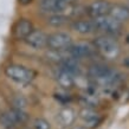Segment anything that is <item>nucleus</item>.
<instances>
[{
    "instance_id": "obj_1",
    "label": "nucleus",
    "mask_w": 129,
    "mask_h": 129,
    "mask_svg": "<svg viewBox=\"0 0 129 129\" xmlns=\"http://www.w3.org/2000/svg\"><path fill=\"white\" fill-rule=\"evenodd\" d=\"M89 76L97 84L101 85H111L120 79V74L103 64H94L89 69Z\"/></svg>"
},
{
    "instance_id": "obj_2",
    "label": "nucleus",
    "mask_w": 129,
    "mask_h": 129,
    "mask_svg": "<svg viewBox=\"0 0 129 129\" xmlns=\"http://www.w3.org/2000/svg\"><path fill=\"white\" fill-rule=\"evenodd\" d=\"M95 49L101 53L103 57L108 59H115L120 55V45L113 37L108 36H100L94 42Z\"/></svg>"
},
{
    "instance_id": "obj_3",
    "label": "nucleus",
    "mask_w": 129,
    "mask_h": 129,
    "mask_svg": "<svg viewBox=\"0 0 129 129\" xmlns=\"http://www.w3.org/2000/svg\"><path fill=\"white\" fill-rule=\"evenodd\" d=\"M5 75L10 79L14 81L16 83H20V84H27L32 82L36 77V72L33 70L27 69L23 65H18V64L8 65L5 69Z\"/></svg>"
},
{
    "instance_id": "obj_4",
    "label": "nucleus",
    "mask_w": 129,
    "mask_h": 129,
    "mask_svg": "<svg viewBox=\"0 0 129 129\" xmlns=\"http://www.w3.org/2000/svg\"><path fill=\"white\" fill-rule=\"evenodd\" d=\"M92 21H94L97 31H103L109 36L118 35L121 32V28H122L121 23L117 21L116 19H114L113 17H110L109 14L96 17V18H94Z\"/></svg>"
},
{
    "instance_id": "obj_5",
    "label": "nucleus",
    "mask_w": 129,
    "mask_h": 129,
    "mask_svg": "<svg viewBox=\"0 0 129 129\" xmlns=\"http://www.w3.org/2000/svg\"><path fill=\"white\" fill-rule=\"evenodd\" d=\"M72 45V38L65 32H55L47 36V45L50 50L65 51Z\"/></svg>"
},
{
    "instance_id": "obj_6",
    "label": "nucleus",
    "mask_w": 129,
    "mask_h": 129,
    "mask_svg": "<svg viewBox=\"0 0 129 129\" xmlns=\"http://www.w3.org/2000/svg\"><path fill=\"white\" fill-rule=\"evenodd\" d=\"M68 52L70 53L74 58L76 59H82V58H89L96 52L95 46H92L91 44L85 43V42H81V43H76L71 45L68 49Z\"/></svg>"
},
{
    "instance_id": "obj_7",
    "label": "nucleus",
    "mask_w": 129,
    "mask_h": 129,
    "mask_svg": "<svg viewBox=\"0 0 129 129\" xmlns=\"http://www.w3.org/2000/svg\"><path fill=\"white\" fill-rule=\"evenodd\" d=\"M39 6L44 12H47L50 14H55V13L64 14L70 5L64 0H40Z\"/></svg>"
},
{
    "instance_id": "obj_8",
    "label": "nucleus",
    "mask_w": 129,
    "mask_h": 129,
    "mask_svg": "<svg viewBox=\"0 0 129 129\" xmlns=\"http://www.w3.org/2000/svg\"><path fill=\"white\" fill-rule=\"evenodd\" d=\"M25 42L28 46L33 47L36 50L43 49L47 45V36L40 30H33L30 35L25 38Z\"/></svg>"
},
{
    "instance_id": "obj_9",
    "label": "nucleus",
    "mask_w": 129,
    "mask_h": 129,
    "mask_svg": "<svg viewBox=\"0 0 129 129\" xmlns=\"http://www.w3.org/2000/svg\"><path fill=\"white\" fill-rule=\"evenodd\" d=\"M111 7L109 1L107 0H96L94 3L88 6L86 8V12L88 14L91 16L92 18H96V17H101V16H106L109 13V10Z\"/></svg>"
},
{
    "instance_id": "obj_10",
    "label": "nucleus",
    "mask_w": 129,
    "mask_h": 129,
    "mask_svg": "<svg viewBox=\"0 0 129 129\" xmlns=\"http://www.w3.org/2000/svg\"><path fill=\"white\" fill-rule=\"evenodd\" d=\"M79 118L82 120L85 125L88 127H95L101 122V116L98 115V113L94 108H90V107H84L79 110Z\"/></svg>"
},
{
    "instance_id": "obj_11",
    "label": "nucleus",
    "mask_w": 129,
    "mask_h": 129,
    "mask_svg": "<svg viewBox=\"0 0 129 129\" xmlns=\"http://www.w3.org/2000/svg\"><path fill=\"white\" fill-rule=\"evenodd\" d=\"M71 27L75 32H77L79 35H90L94 33L96 30V26L92 20H86V19H77L71 24Z\"/></svg>"
},
{
    "instance_id": "obj_12",
    "label": "nucleus",
    "mask_w": 129,
    "mask_h": 129,
    "mask_svg": "<svg viewBox=\"0 0 129 129\" xmlns=\"http://www.w3.org/2000/svg\"><path fill=\"white\" fill-rule=\"evenodd\" d=\"M32 31H33V25H32L31 21L27 19H21L17 23L16 27H14V37L17 39L25 40V38Z\"/></svg>"
},
{
    "instance_id": "obj_13",
    "label": "nucleus",
    "mask_w": 129,
    "mask_h": 129,
    "mask_svg": "<svg viewBox=\"0 0 129 129\" xmlns=\"http://www.w3.org/2000/svg\"><path fill=\"white\" fill-rule=\"evenodd\" d=\"M57 83L63 89H71L75 85V75H72L69 71H65L63 69H59L58 74L56 76Z\"/></svg>"
},
{
    "instance_id": "obj_14",
    "label": "nucleus",
    "mask_w": 129,
    "mask_h": 129,
    "mask_svg": "<svg viewBox=\"0 0 129 129\" xmlns=\"http://www.w3.org/2000/svg\"><path fill=\"white\" fill-rule=\"evenodd\" d=\"M108 14L120 23L127 21L129 19V8L123 5H111Z\"/></svg>"
},
{
    "instance_id": "obj_15",
    "label": "nucleus",
    "mask_w": 129,
    "mask_h": 129,
    "mask_svg": "<svg viewBox=\"0 0 129 129\" xmlns=\"http://www.w3.org/2000/svg\"><path fill=\"white\" fill-rule=\"evenodd\" d=\"M76 115L75 111L70 108H64V109L59 110L58 115H57V120L62 125H71L75 122Z\"/></svg>"
},
{
    "instance_id": "obj_16",
    "label": "nucleus",
    "mask_w": 129,
    "mask_h": 129,
    "mask_svg": "<svg viewBox=\"0 0 129 129\" xmlns=\"http://www.w3.org/2000/svg\"><path fill=\"white\" fill-rule=\"evenodd\" d=\"M69 23V17L63 13H55L47 18V24L53 27H63Z\"/></svg>"
},
{
    "instance_id": "obj_17",
    "label": "nucleus",
    "mask_w": 129,
    "mask_h": 129,
    "mask_svg": "<svg viewBox=\"0 0 129 129\" xmlns=\"http://www.w3.org/2000/svg\"><path fill=\"white\" fill-rule=\"evenodd\" d=\"M12 117L16 122V124H23V123H26L28 120V115L27 113L23 109H16V108H12L10 110Z\"/></svg>"
},
{
    "instance_id": "obj_18",
    "label": "nucleus",
    "mask_w": 129,
    "mask_h": 129,
    "mask_svg": "<svg viewBox=\"0 0 129 129\" xmlns=\"http://www.w3.org/2000/svg\"><path fill=\"white\" fill-rule=\"evenodd\" d=\"M0 124L3 125V127H5V128H11V127L17 125L14 120H13V117H12L11 113H10V110L6 111V113H4L0 116Z\"/></svg>"
},
{
    "instance_id": "obj_19",
    "label": "nucleus",
    "mask_w": 129,
    "mask_h": 129,
    "mask_svg": "<svg viewBox=\"0 0 129 129\" xmlns=\"http://www.w3.org/2000/svg\"><path fill=\"white\" fill-rule=\"evenodd\" d=\"M12 103H13V108H16V109L25 110V108H26V106H27L26 98L24 97V96H21V95H17V96H14Z\"/></svg>"
},
{
    "instance_id": "obj_20",
    "label": "nucleus",
    "mask_w": 129,
    "mask_h": 129,
    "mask_svg": "<svg viewBox=\"0 0 129 129\" xmlns=\"http://www.w3.org/2000/svg\"><path fill=\"white\" fill-rule=\"evenodd\" d=\"M33 129H50V123L45 120V118H36L32 124Z\"/></svg>"
},
{
    "instance_id": "obj_21",
    "label": "nucleus",
    "mask_w": 129,
    "mask_h": 129,
    "mask_svg": "<svg viewBox=\"0 0 129 129\" xmlns=\"http://www.w3.org/2000/svg\"><path fill=\"white\" fill-rule=\"evenodd\" d=\"M19 1H20V4L21 5H28L32 0H19Z\"/></svg>"
},
{
    "instance_id": "obj_22",
    "label": "nucleus",
    "mask_w": 129,
    "mask_h": 129,
    "mask_svg": "<svg viewBox=\"0 0 129 129\" xmlns=\"http://www.w3.org/2000/svg\"><path fill=\"white\" fill-rule=\"evenodd\" d=\"M64 1H65V3H68L69 5H74L75 3L77 1V0H64Z\"/></svg>"
},
{
    "instance_id": "obj_23",
    "label": "nucleus",
    "mask_w": 129,
    "mask_h": 129,
    "mask_svg": "<svg viewBox=\"0 0 129 129\" xmlns=\"http://www.w3.org/2000/svg\"><path fill=\"white\" fill-rule=\"evenodd\" d=\"M72 129H86V128H84V127H81V125H78V127H74Z\"/></svg>"
},
{
    "instance_id": "obj_24",
    "label": "nucleus",
    "mask_w": 129,
    "mask_h": 129,
    "mask_svg": "<svg viewBox=\"0 0 129 129\" xmlns=\"http://www.w3.org/2000/svg\"><path fill=\"white\" fill-rule=\"evenodd\" d=\"M127 42H128V43H129V36H128V38H127Z\"/></svg>"
}]
</instances>
